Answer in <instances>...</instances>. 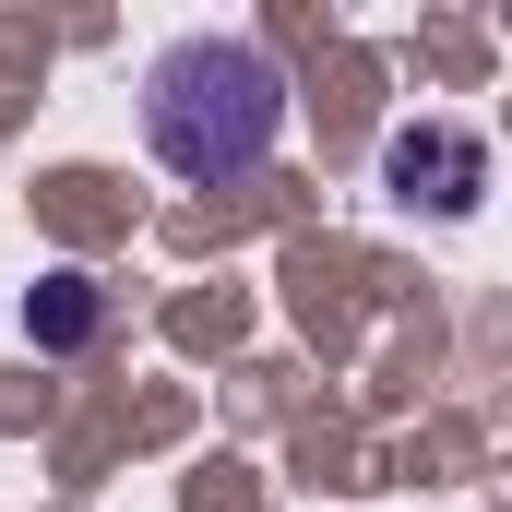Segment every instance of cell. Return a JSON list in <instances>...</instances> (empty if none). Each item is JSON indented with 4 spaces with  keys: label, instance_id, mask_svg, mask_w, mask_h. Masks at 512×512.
Listing matches in <instances>:
<instances>
[{
    "label": "cell",
    "instance_id": "3",
    "mask_svg": "<svg viewBox=\"0 0 512 512\" xmlns=\"http://www.w3.org/2000/svg\"><path fill=\"white\" fill-rule=\"evenodd\" d=\"M24 334H36L48 358H72V346H96V334H108V286H96L84 262H60V274H36V286H24Z\"/></svg>",
    "mask_w": 512,
    "mask_h": 512
},
{
    "label": "cell",
    "instance_id": "2",
    "mask_svg": "<svg viewBox=\"0 0 512 512\" xmlns=\"http://www.w3.org/2000/svg\"><path fill=\"white\" fill-rule=\"evenodd\" d=\"M382 191L405 203V215H477V191H489V143L477 131H453V120H405L382 143Z\"/></svg>",
    "mask_w": 512,
    "mask_h": 512
},
{
    "label": "cell",
    "instance_id": "1",
    "mask_svg": "<svg viewBox=\"0 0 512 512\" xmlns=\"http://www.w3.org/2000/svg\"><path fill=\"white\" fill-rule=\"evenodd\" d=\"M274 131H286V72L251 36H179V48H155V72H143V143H155L167 179L227 191V179H251L274 155Z\"/></svg>",
    "mask_w": 512,
    "mask_h": 512
}]
</instances>
